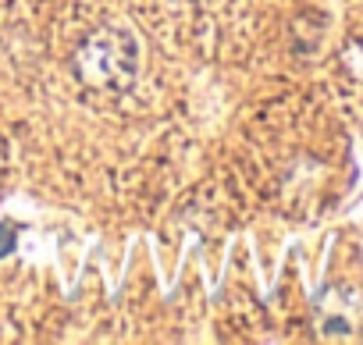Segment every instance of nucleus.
Segmentation results:
<instances>
[{
    "label": "nucleus",
    "instance_id": "f03ea898",
    "mask_svg": "<svg viewBox=\"0 0 363 345\" xmlns=\"http://www.w3.org/2000/svg\"><path fill=\"white\" fill-rule=\"evenodd\" d=\"M11 235H15V228H0V253H8V249H11V242H8Z\"/></svg>",
    "mask_w": 363,
    "mask_h": 345
},
{
    "label": "nucleus",
    "instance_id": "f257e3e1",
    "mask_svg": "<svg viewBox=\"0 0 363 345\" xmlns=\"http://www.w3.org/2000/svg\"><path fill=\"white\" fill-rule=\"evenodd\" d=\"M75 68L79 75L96 86V89H125L132 79H135V68H139V54H135V43L125 36V33H114V29H100L93 33L82 50L75 54Z\"/></svg>",
    "mask_w": 363,
    "mask_h": 345
}]
</instances>
